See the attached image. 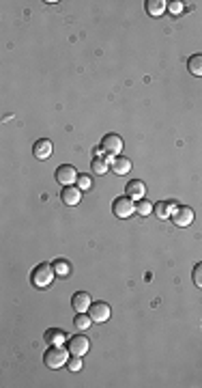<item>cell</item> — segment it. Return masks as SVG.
I'll return each mask as SVG.
<instances>
[{"mask_svg":"<svg viewBox=\"0 0 202 388\" xmlns=\"http://www.w3.org/2000/svg\"><path fill=\"white\" fill-rule=\"evenodd\" d=\"M56 276V272H54V265L52 263H37L35 268L30 270V282L35 287L39 289H45V287H50L52 285V280Z\"/></svg>","mask_w":202,"mask_h":388,"instance_id":"obj_1","label":"cell"},{"mask_svg":"<svg viewBox=\"0 0 202 388\" xmlns=\"http://www.w3.org/2000/svg\"><path fill=\"white\" fill-rule=\"evenodd\" d=\"M69 350L62 345H50V350H45L43 354V362L45 367L50 369H60V367H67V360H69Z\"/></svg>","mask_w":202,"mask_h":388,"instance_id":"obj_2","label":"cell"},{"mask_svg":"<svg viewBox=\"0 0 202 388\" xmlns=\"http://www.w3.org/2000/svg\"><path fill=\"white\" fill-rule=\"evenodd\" d=\"M133 212H136V201L129 199L127 194L114 199V203H112V214L116 218H129V216H133Z\"/></svg>","mask_w":202,"mask_h":388,"instance_id":"obj_3","label":"cell"},{"mask_svg":"<svg viewBox=\"0 0 202 388\" xmlns=\"http://www.w3.org/2000/svg\"><path fill=\"white\" fill-rule=\"evenodd\" d=\"M101 149L106 151L110 158H116V156H120V151H123V138H120L118 134H106L101 138Z\"/></svg>","mask_w":202,"mask_h":388,"instance_id":"obj_4","label":"cell"},{"mask_svg":"<svg viewBox=\"0 0 202 388\" xmlns=\"http://www.w3.org/2000/svg\"><path fill=\"white\" fill-rule=\"evenodd\" d=\"M69 350L71 356H84L88 350H91V341H88V336L86 334H76V336H71L67 345H64Z\"/></svg>","mask_w":202,"mask_h":388,"instance_id":"obj_5","label":"cell"},{"mask_svg":"<svg viewBox=\"0 0 202 388\" xmlns=\"http://www.w3.org/2000/svg\"><path fill=\"white\" fill-rule=\"evenodd\" d=\"M170 218L176 226H189L193 222V209L187 205H174Z\"/></svg>","mask_w":202,"mask_h":388,"instance_id":"obj_6","label":"cell"},{"mask_svg":"<svg viewBox=\"0 0 202 388\" xmlns=\"http://www.w3.org/2000/svg\"><path fill=\"white\" fill-rule=\"evenodd\" d=\"M78 171H76V166H71V164H60L58 168H56V181H58L62 188L64 185H74L78 181Z\"/></svg>","mask_w":202,"mask_h":388,"instance_id":"obj_7","label":"cell"},{"mask_svg":"<svg viewBox=\"0 0 202 388\" xmlns=\"http://www.w3.org/2000/svg\"><path fill=\"white\" fill-rule=\"evenodd\" d=\"M88 315L93 317V321L103 323V321H108V319H110L112 309H110V304H108V302H93V304H91V309H88Z\"/></svg>","mask_w":202,"mask_h":388,"instance_id":"obj_8","label":"cell"},{"mask_svg":"<svg viewBox=\"0 0 202 388\" xmlns=\"http://www.w3.org/2000/svg\"><path fill=\"white\" fill-rule=\"evenodd\" d=\"M60 201L69 207H76L80 201H82V190H80L78 185H64L62 192H60Z\"/></svg>","mask_w":202,"mask_h":388,"instance_id":"obj_9","label":"cell"},{"mask_svg":"<svg viewBox=\"0 0 202 388\" xmlns=\"http://www.w3.org/2000/svg\"><path fill=\"white\" fill-rule=\"evenodd\" d=\"M125 194H127L129 199H133L136 203H138V201L144 199V194H147V183H144L142 179H131V181L125 185Z\"/></svg>","mask_w":202,"mask_h":388,"instance_id":"obj_10","label":"cell"},{"mask_svg":"<svg viewBox=\"0 0 202 388\" xmlns=\"http://www.w3.org/2000/svg\"><path fill=\"white\" fill-rule=\"evenodd\" d=\"M91 296L86 294V291H76L74 298H71V306H74V311L76 313H88V309H91Z\"/></svg>","mask_w":202,"mask_h":388,"instance_id":"obj_11","label":"cell"},{"mask_svg":"<svg viewBox=\"0 0 202 388\" xmlns=\"http://www.w3.org/2000/svg\"><path fill=\"white\" fill-rule=\"evenodd\" d=\"M32 156H35L37 160H47L52 156V140H47V138L37 140L35 147H32Z\"/></svg>","mask_w":202,"mask_h":388,"instance_id":"obj_12","label":"cell"},{"mask_svg":"<svg viewBox=\"0 0 202 388\" xmlns=\"http://www.w3.org/2000/svg\"><path fill=\"white\" fill-rule=\"evenodd\" d=\"M91 168L95 175H106L110 168H112V158H106L101 153V156H95L93 162H91Z\"/></svg>","mask_w":202,"mask_h":388,"instance_id":"obj_13","label":"cell"},{"mask_svg":"<svg viewBox=\"0 0 202 388\" xmlns=\"http://www.w3.org/2000/svg\"><path fill=\"white\" fill-rule=\"evenodd\" d=\"M112 171H114L116 175H127L129 171H131V160L125 158V156L112 158Z\"/></svg>","mask_w":202,"mask_h":388,"instance_id":"obj_14","label":"cell"},{"mask_svg":"<svg viewBox=\"0 0 202 388\" xmlns=\"http://www.w3.org/2000/svg\"><path fill=\"white\" fill-rule=\"evenodd\" d=\"M168 9L166 0H147V13L153 15V18H161Z\"/></svg>","mask_w":202,"mask_h":388,"instance_id":"obj_15","label":"cell"},{"mask_svg":"<svg viewBox=\"0 0 202 388\" xmlns=\"http://www.w3.org/2000/svg\"><path fill=\"white\" fill-rule=\"evenodd\" d=\"M153 214H155L159 220H168V216L172 214V205L168 203V201H157V203H153Z\"/></svg>","mask_w":202,"mask_h":388,"instance_id":"obj_16","label":"cell"},{"mask_svg":"<svg viewBox=\"0 0 202 388\" xmlns=\"http://www.w3.org/2000/svg\"><path fill=\"white\" fill-rule=\"evenodd\" d=\"M45 343L47 345H62L64 343V332L60 328H50L45 332Z\"/></svg>","mask_w":202,"mask_h":388,"instance_id":"obj_17","label":"cell"},{"mask_svg":"<svg viewBox=\"0 0 202 388\" xmlns=\"http://www.w3.org/2000/svg\"><path fill=\"white\" fill-rule=\"evenodd\" d=\"M187 69L193 76H202V54H191L187 59Z\"/></svg>","mask_w":202,"mask_h":388,"instance_id":"obj_18","label":"cell"},{"mask_svg":"<svg viewBox=\"0 0 202 388\" xmlns=\"http://www.w3.org/2000/svg\"><path fill=\"white\" fill-rule=\"evenodd\" d=\"M91 323H93V317L88 313H78L76 319H74V326L80 330V332H84V330L91 328Z\"/></svg>","mask_w":202,"mask_h":388,"instance_id":"obj_19","label":"cell"},{"mask_svg":"<svg viewBox=\"0 0 202 388\" xmlns=\"http://www.w3.org/2000/svg\"><path fill=\"white\" fill-rule=\"evenodd\" d=\"M52 265H54V272L58 274V276H69L71 274V263L67 261V259H56Z\"/></svg>","mask_w":202,"mask_h":388,"instance_id":"obj_20","label":"cell"},{"mask_svg":"<svg viewBox=\"0 0 202 388\" xmlns=\"http://www.w3.org/2000/svg\"><path fill=\"white\" fill-rule=\"evenodd\" d=\"M84 367V362H82V356H69V360H67V369L69 371H82Z\"/></svg>","mask_w":202,"mask_h":388,"instance_id":"obj_21","label":"cell"},{"mask_svg":"<svg viewBox=\"0 0 202 388\" xmlns=\"http://www.w3.org/2000/svg\"><path fill=\"white\" fill-rule=\"evenodd\" d=\"M78 188L80 190H91L93 188V179H91V175H86V173H82V175H78Z\"/></svg>","mask_w":202,"mask_h":388,"instance_id":"obj_22","label":"cell"},{"mask_svg":"<svg viewBox=\"0 0 202 388\" xmlns=\"http://www.w3.org/2000/svg\"><path fill=\"white\" fill-rule=\"evenodd\" d=\"M136 212H138L140 216H149V214L153 212V205L149 203L147 199H142V201H138V203H136Z\"/></svg>","mask_w":202,"mask_h":388,"instance_id":"obj_23","label":"cell"},{"mask_svg":"<svg viewBox=\"0 0 202 388\" xmlns=\"http://www.w3.org/2000/svg\"><path fill=\"white\" fill-rule=\"evenodd\" d=\"M191 280H193V285L202 289V263H196V265H193V270H191Z\"/></svg>","mask_w":202,"mask_h":388,"instance_id":"obj_24","label":"cell"},{"mask_svg":"<svg viewBox=\"0 0 202 388\" xmlns=\"http://www.w3.org/2000/svg\"><path fill=\"white\" fill-rule=\"evenodd\" d=\"M168 11H170L172 15H179L183 11V3L181 0H172V3H168Z\"/></svg>","mask_w":202,"mask_h":388,"instance_id":"obj_25","label":"cell"},{"mask_svg":"<svg viewBox=\"0 0 202 388\" xmlns=\"http://www.w3.org/2000/svg\"><path fill=\"white\" fill-rule=\"evenodd\" d=\"M93 153H95V156H101L103 149H101V147H95V149H93Z\"/></svg>","mask_w":202,"mask_h":388,"instance_id":"obj_26","label":"cell"}]
</instances>
